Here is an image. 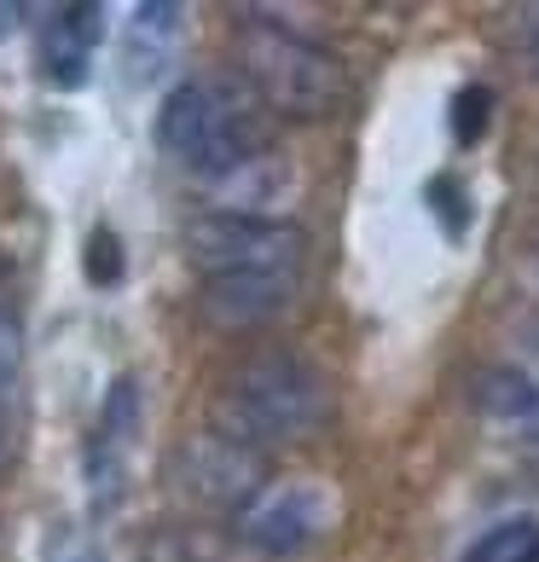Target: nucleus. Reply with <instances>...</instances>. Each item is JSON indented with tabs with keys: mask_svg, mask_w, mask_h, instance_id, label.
<instances>
[{
	"mask_svg": "<svg viewBox=\"0 0 539 562\" xmlns=\"http://www.w3.org/2000/svg\"><path fill=\"white\" fill-rule=\"evenodd\" d=\"M238 70L250 93L284 122H325L348 99V70L325 41L279 24L267 12H250L238 24Z\"/></svg>",
	"mask_w": 539,
	"mask_h": 562,
	"instance_id": "nucleus-3",
	"label": "nucleus"
},
{
	"mask_svg": "<svg viewBox=\"0 0 539 562\" xmlns=\"http://www.w3.org/2000/svg\"><path fill=\"white\" fill-rule=\"evenodd\" d=\"M18 24H24V7H18V0H0V41L18 35Z\"/></svg>",
	"mask_w": 539,
	"mask_h": 562,
	"instance_id": "nucleus-16",
	"label": "nucleus"
},
{
	"mask_svg": "<svg viewBox=\"0 0 539 562\" xmlns=\"http://www.w3.org/2000/svg\"><path fill=\"white\" fill-rule=\"evenodd\" d=\"M157 145H162V157L180 162L186 175L221 186L238 169H250L256 157H267L261 99L233 76H192L162 99Z\"/></svg>",
	"mask_w": 539,
	"mask_h": 562,
	"instance_id": "nucleus-2",
	"label": "nucleus"
},
{
	"mask_svg": "<svg viewBox=\"0 0 539 562\" xmlns=\"http://www.w3.org/2000/svg\"><path fill=\"white\" fill-rule=\"evenodd\" d=\"M464 562H539V516H505L482 528Z\"/></svg>",
	"mask_w": 539,
	"mask_h": 562,
	"instance_id": "nucleus-11",
	"label": "nucleus"
},
{
	"mask_svg": "<svg viewBox=\"0 0 539 562\" xmlns=\"http://www.w3.org/2000/svg\"><path fill=\"white\" fill-rule=\"evenodd\" d=\"M337 522V505L319 482H267L250 505L233 516L238 546H250L256 557H302L307 546H319Z\"/></svg>",
	"mask_w": 539,
	"mask_h": 562,
	"instance_id": "nucleus-5",
	"label": "nucleus"
},
{
	"mask_svg": "<svg viewBox=\"0 0 539 562\" xmlns=\"http://www.w3.org/2000/svg\"><path fill=\"white\" fill-rule=\"evenodd\" d=\"M88 279L93 284H122V244H116V233H99L88 238Z\"/></svg>",
	"mask_w": 539,
	"mask_h": 562,
	"instance_id": "nucleus-12",
	"label": "nucleus"
},
{
	"mask_svg": "<svg viewBox=\"0 0 539 562\" xmlns=\"http://www.w3.org/2000/svg\"><path fill=\"white\" fill-rule=\"evenodd\" d=\"M41 562H105V551H99V539L88 528H58Z\"/></svg>",
	"mask_w": 539,
	"mask_h": 562,
	"instance_id": "nucleus-13",
	"label": "nucleus"
},
{
	"mask_svg": "<svg viewBox=\"0 0 539 562\" xmlns=\"http://www.w3.org/2000/svg\"><path fill=\"white\" fill-rule=\"evenodd\" d=\"M296 296H302V273H290V267L198 279V314H203V325H215V330H256L267 319L290 314Z\"/></svg>",
	"mask_w": 539,
	"mask_h": 562,
	"instance_id": "nucleus-6",
	"label": "nucleus"
},
{
	"mask_svg": "<svg viewBox=\"0 0 539 562\" xmlns=\"http://www.w3.org/2000/svg\"><path fill=\"white\" fill-rule=\"evenodd\" d=\"M180 24H186V7H169V0H145V7L128 12V35H122V70L128 81H157L162 65L175 58L180 47Z\"/></svg>",
	"mask_w": 539,
	"mask_h": 562,
	"instance_id": "nucleus-9",
	"label": "nucleus"
},
{
	"mask_svg": "<svg viewBox=\"0 0 539 562\" xmlns=\"http://www.w3.org/2000/svg\"><path fill=\"white\" fill-rule=\"evenodd\" d=\"M534 348H539V325H534Z\"/></svg>",
	"mask_w": 539,
	"mask_h": 562,
	"instance_id": "nucleus-19",
	"label": "nucleus"
},
{
	"mask_svg": "<svg viewBox=\"0 0 539 562\" xmlns=\"http://www.w3.org/2000/svg\"><path fill=\"white\" fill-rule=\"evenodd\" d=\"M534 58H539V24H534Z\"/></svg>",
	"mask_w": 539,
	"mask_h": 562,
	"instance_id": "nucleus-18",
	"label": "nucleus"
},
{
	"mask_svg": "<svg viewBox=\"0 0 539 562\" xmlns=\"http://www.w3.org/2000/svg\"><path fill=\"white\" fill-rule=\"evenodd\" d=\"M523 452H528L534 464H539V429H534V435H523Z\"/></svg>",
	"mask_w": 539,
	"mask_h": 562,
	"instance_id": "nucleus-17",
	"label": "nucleus"
},
{
	"mask_svg": "<svg viewBox=\"0 0 539 562\" xmlns=\"http://www.w3.org/2000/svg\"><path fill=\"white\" fill-rule=\"evenodd\" d=\"M475 406H482L493 424H505L516 435H534L539 429V378L510 371V366H493V371L475 378Z\"/></svg>",
	"mask_w": 539,
	"mask_h": 562,
	"instance_id": "nucleus-10",
	"label": "nucleus"
},
{
	"mask_svg": "<svg viewBox=\"0 0 539 562\" xmlns=\"http://www.w3.org/2000/svg\"><path fill=\"white\" fill-rule=\"evenodd\" d=\"M186 261L198 267V279L221 273H267V267H307V238L290 221H261V215H226L210 210L186 221Z\"/></svg>",
	"mask_w": 539,
	"mask_h": 562,
	"instance_id": "nucleus-4",
	"label": "nucleus"
},
{
	"mask_svg": "<svg viewBox=\"0 0 539 562\" xmlns=\"http://www.w3.org/2000/svg\"><path fill=\"white\" fill-rule=\"evenodd\" d=\"M330 424V378L290 348H267L256 360L233 366L215 389V435L244 452L314 441Z\"/></svg>",
	"mask_w": 539,
	"mask_h": 562,
	"instance_id": "nucleus-1",
	"label": "nucleus"
},
{
	"mask_svg": "<svg viewBox=\"0 0 539 562\" xmlns=\"http://www.w3.org/2000/svg\"><path fill=\"white\" fill-rule=\"evenodd\" d=\"M18 371H24V330L12 314H0V394L18 383Z\"/></svg>",
	"mask_w": 539,
	"mask_h": 562,
	"instance_id": "nucleus-14",
	"label": "nucleus"
},
{
	"mask_svg": "<svg viewBox=\"0 0 539 562\" xmlns=\"http://www.w3.org/2000/svg\"><path fill=\"white\" fill-rule=\"evenodd\" d=\"M99 35H105V7H93V0L53 7L47 30H41V81L58 88V93H76L81 81L93 76Z\"/></svg>",
	"mask_w": 539,
	"mask_h": 562,
	"instance_id": "nucleus-7",
	"label": "nucleus"
},
{
	"mask_svg": "<svg viewBox=\"0 0 539 562\" xmlns=\"http://www.w3.org/2000/svg\"><path fill=\"white\" fill-rule=\"evenodd\" d=\"M180 464H186V475L175 482L180 493L203 498V505H221V510H233V516L267 487V482H261L256 452H244V447H233V441H221L215 429H210V441H198L192 452H180Z\"/></svg>",
	"mask_w": 539,
	"mask_h": 562,
	"instance_id": "nucleus-8",
	"label": "nucleus"
},
{
	"mask_svg": "<svg viewBox=\"0 0 539 562\" xmlns=\"http://www.w3.org/2000/svg\"><path fill=\"white\" fill-rule=\"evenodd\" d=\"M487 105H493V93H487V88H464V93H459V116H452V128H459L464 145L487 128Z\"/></svg>",
	"mask_w": 539,
	"mask_h": 562,
	"instance_id": "nucleus-15",
	"label": "nucleus"
}]
</instances>
